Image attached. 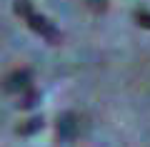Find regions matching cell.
Listing matches in <instances>:
<instances>
[{
    "label": "cell",
    "mask_w": 150,
    "mask_h": 147,
    "mask_svg": "<svg viewBox=\"0 0 150 147\" xmlns=\"http://www.w3.org/2000/svg\"><path fill=\"white\" fill-rule=\"evenodd\" d=\"M13 10H15L18 15L28 23V27H30L33 32H38L40 37H45V40L53 42V45H55V42H60V37H63V35H60V30H58V27H55L45 15H40V13L33 10L30 0H15V3H13Z\"/></svg>",
    "instance_id": "obj_1"
},
{
    "label": "cell",
    "mask_w": 150,
    "mask_h": 147,
    "mask_svg": "<svg viewBox=\"0 0 150 147\" xmlns=\"http://www.w3.org/2000/svg\"><path fill=\"white\" fill-rule=\"evenodd\" d=\"M30 85H33V72L25 70V68L10 72L3 80V90H5V92H23V90H28Z\"/></svg>",
    "instance_id": "obj_2"
},
{
    "label": "cell",
    "mask_w": 150,
    "mask_h": 147,
    "mask_svg": "<svg viewBox=\"0 0 150 147\" xmlns=\"http://www.w3.org/2000/svg\"><path fill=\"white\" fill-rule=\"evenodd\" d=\"M78 127H80V122H78V117L73 112H65V115L58 117V137L60 140H75Z\"/></svg>",
    "instance_id": "obj_3"
},
{
    "label": "cell",
    "mask_w": 150,
    "mask_h": 147,
    "mask_svg": "<svg viewBox=\"0 0 150 147\" xmlns=\"http://www.w3.org/2000/svg\"><path fill=\"white\" fill-rule=\"evenodd\" d=\"M43 125H45L43 117H30V120L20 122V125L15 127V132H18V135H23V137H28V135H35V132H40V130H43Z\"/></svg>",
    "instance_id": "obj_4"
},
{
    "label": "cell",
    "mask_w": 150,
    "mask_h": 147,
    "mask_svg": "<svg viewBox=\"0 0 150 147\" xmlns=\"http://www.w3.org/2000/svg\"><path fill=\"white\" fill-rule=\"evenodd\" d=\"M38 102H40V92L30 85L28 90H23V92H20V102H18V107H20V110H33Z\"/></svg>",
    "instance_id": "obj_5"
},
{
    "label": "cell",
    "mask_w": 150,
    "mask_h": 147,
    "mask_svg": "<svg viewBox=\"0 0 150 147\" xmlns=\"http://www.w3.org/2000/svg\"><path fill=\"white\" fill-rule=\"evenodd\" d=\"M135 20H138L143 27L150 30V10H138V13H135Z\"/></svg>",
    "instance_id": "obj_6"
},
{
    "label": "cell",
    "mask_w": 150,
    "mask_h": 147,
    "mask_svg": "<svg viewBox=\"0 0 150 147\" xmlns=\"http://www.w3.org/2000/svg\"><path fill=\"white\" fill-rule=\"evenodd\" d=\"M88 5H90L93 10H105V8H108V0H88Z\"/></svg>",
    "instance_id": "obj_7"
}]
</instances>
